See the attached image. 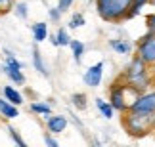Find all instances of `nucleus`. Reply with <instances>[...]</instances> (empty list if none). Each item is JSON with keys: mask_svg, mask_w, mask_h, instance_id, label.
<instances>
[{"mask_svg": "<svg viewBox=\"0 0 155 147\" xmlns=\"http://www.w3.org/2000/svg\"><path fill=\"white\" fill-rule=\"evenodd\" d=\"M71 4H73V0H59L58 8H59V11H67L71 8Z\"/></svg>", "mask_w": 155, "mask_h": 147, "instance_id": "obj_23", "label": "nucleus"}, {"mask_svg": "<svg viewBox=\"0 0 155 147\" xmlns=\"http://www.w3.org/2000/svg\"><path fill=\"white\" fill-rule=\"evenodd\" d=\"M146 25H147V29H150V33H155V11L146 17Z\"/></svg>", "mask_w": 155, "mask_h": 147, "instance_id": "obj_22", "label": "nucleus"}, {"mask_svg": "<svg viewBox=\"0 0 155 147\" xmlns=\"http://www.w3.org/2000/svg\"><path fill=\"white\" fill-rule=\"evenodd\" d=\"M109 46L115 52H119V54H128L130 52V46L127 42H123V40H109Z\"/></svg>", "mask_w": 155, "mask_h": 147, "instance_id": "obj_17", "label": "nucleus"}, {"mask_svg": "<svg viewBox=\"0 0 155 147\" xmlns=\"http://www.w3.org/2000/svg\"><path fill=\"white\" fill-rule=\"evenodd\" d=\"M124 88H127V84L113 88V92H111V99H109V103H111L113 111H128L130 101L127 99V96H124Z\"/></svg>", "mask_w": 155, "mask_h": 147, "instance_id": "obj_6", "label": "nucleus"}, {"mask_svg": "<svg viewBox=\"0 0 155 147\" xmlns=\"http://www.w3.org/2000/svg\"><path fill=\"white\" fill-rule=\"evenodd\" d=\"M71 101H73L75 103V107H79V109H84L86 107V96H84V94H75V96L73 97H71Z\"/></svg>", "mask_w": 155, "mask_h": 147, "instance_id": "obj_19", "label": "nucleus"}, {"mask_svg": "<svg viewBox=\"0 0 155 147\" xmlns=\"http://www.w3.org/2000/svg\"><path fill=\"white\" fill-rule=\"evenodd\" d=\"M10 6H12V0H0V11H8Z\"/></svg>", "mask_w": 155, "mask_h": 147, "instance_id": "obj_25", "label": "nucleus"}, {"mask_svg": "<svg viewBox=\"0 0 155 147\" xmlns=\"http://www.w3.org/2000/svg\"><path fill=\"white\" fill-rule=\"evenodd\" d=\"M146 63L140 59V57H136V59H132V63L128 65V71H127V78L132 86H136L140 90V88L146 86Z\"/></svg>", "mask_w": 155, "mask_h": 147, "instance_id": "obj_4", "label": "nucleus"}, {"mask_svg": "<svg viewBox=\"0 0 155 147\" xmlns=\"http://www.w3.org/2000/svg\"><path fill=\"white\" fill-rule=\"evenodd\" d=\"M136 54L146 65H155V33H147V37L140 40Z\"/></svg>", "mask_w": 155, "mask_h": 147, "instance_id": "obj_3", "label": "nucleus"}, {"mask_svg": "<svg viewBox=\"0 0 155 147\" xmlns=\"http://www.w3.org/2000/svg\"><path fill=\"white\" fill-rule=\"evenodd\" d=\"M147 2H150V0H132V6H130V10L127 11L124 19H130V17H134L142 8H144V4H147Z\"/></svg>", "mask_w": 155, "mask_h": 147, "instance_id": "obj_16", "label": "nucleus"}, {"mask_svg": "<svg viewBox=\"0 0 155 147\" xmlns=\"http://www.w3.org/2000/svg\"><path fill=\"white\" fill-rule=\"evenodd\" d=\"M0 113H2L4 117H8V119H15V117L19 115V111H17V107L12 101L0 97Z\"/></svg>", "mask_w": 155, "mask_h": 147, "instance_id": "obj_10", "label": "nucleus"}, {"mask_svg": "<svg viewBox=\"0 0 155 147\" xmlns=\"http://www.w3.org/2000/svg\"><path fill=\"white\" fill-rule=\"evenodd\" d=\"M33 61H35V67H37V69H38V71L42 73L44 76L48 75V71H46V67H44V63H42V57H40L38 48H35V50H33Z\"/></svg>", "mask_w": 155, "mask_h": 147, "instance_id": "obj_18", "label": "nucleus"}, {"mask_svg": "<svg viewBox=\"0 0 155 147\" xmlns=\"http://www.w3.org/2000/svg\"><path fill=\"white\" fill-rule=\"evenodd\" d=\"M130 6H132V0H98V11L105 21L124 19Z\"/></svg>", "mask_w": 155, "mask_h": 147, "instance_id": "obj_2", "label": "nucleus"}, {"mask_svg": "<svg viewBox=\"0 0 155 147\" xmlns=\"http://www.w3.org/2000/svg\"><path fill=\"white\" fill-rule=\"evenodd\" d=\"M31 109L35 113H40V115H50V105H44V103H33Z\"/></svg>", "mask_w": 155, "mask_h": 147, "instance_id": "obj_21", "label": "nucleus"}, {"mask_svg": "<svg viewBox=\"0 0 155 147\" xmlns=\"http://www.w3.org/2000/svg\"><path fill=\"white\" fill-rule=\"evenodd\" d=\"M69 46H71V50H73L75 61H77V63H81V57H82V54H84V44L79 42V40H71Z\"/></svg>", "mask_w": 155, "mask_h": 147, "instance_id": "obj_15", "label": "nucleus"}, {"mask_svg": "<svg viewBox=\"0 0 155 147\" xmlns=\"http://www.w3.org/2000/svg\"><path fill=\"white\" fill-rule=\"evenodd\" d=\"M4 96H6V99H8V101H12L14 105L23 103V96L15 90V88H12V86H4Z\"/></svg>", "mask_w": 155, "mask_h": 147, "instance_id": "obj_11", "label": "nucleus"}, {"mask_svg": "<svg viewBox=\"0 0 155 147\" xmlns=\"http://www.w3.org/2000/svg\"><path fill=\"white\" fill-rule=\"evenodd\" d=\"M10 134H12V138H14V142L17 143V145H21V147H25V142H23V139L19 138V134H17L14 128H10Z\"/></svg>", "mask_w": 155, "mask_h": 147, "instance_id": "obj_24", "label": "nucleus"}, {"mask_svg": "<svg viewBox=\"0 0 155 147\" xmlns=\"http://www.w3.org/2000/svg\"><path fill=\"white\" fill-rule=\"evenodd\" d=\"M17 14H19L21 17H27V6L25 4H19V6H17Z\"/></svg>", "mask_w": 155, "mask_h": 147, "instance_id": "obj_26", "label": "nucleus"}, {"mask_svg": "<svg viewBox=\"0 0 155 147\" xmlns=\"http://www.w3.org/2000/svg\"><path fill=\"white\" fill-rule=\"evenodd\" d=\"M69 42H71V38H69V34H67L65 29H59L58 34L52 37V44L54 46H69Z\"/></svg>", "mask_w": 155, "mask_h": 147, "instance_id": "obj_13", "label": "nucleus"}, {"mask_svg": "<svg viewBox=\"0 0 155 147\" xmlns=\"http://www.w3.org/2000/svg\"><path fill=\"white\" fill-rule=\"evenodd\" d=\"M123 124H124L128 134H132V136H144V134H147V130L155 124V115L136 113V111L128 109L127 117L123 119Z\"/></svg>", "mask_w": 155, "mask_h": 147, "instance_id": "obj_1", "label": "nucleus"}, {"mask_svg": "<svg viewBox=\"0 0 155 147\" xmlns=\"http://www.w3.org/2000/svg\"><path fill=\"white\" fill-rule=\"evenodd\" d=\"M150 2H151V4H153V6H155V0H150Z\"/></svg>", "mask_w": 155, "mask_h": 147, "instance_id": "obj_29", "label": "nucleus"}, {"mask_svg": "<svg viewBox=\"0 0 155 147\" xmlns=\"http://www.w3.org/2000/svg\"><path fill=\"white\" fill-rule=\"evenodd\" d=\"M102 76H104V61H98L96 65H92V67L86 71L84 82H86L90 88H96V86H100V82H102Z\"/></svg>", "mask_w": 155, "mask_h": 147, "instance_id": "obj_8", "label": "nucleus"}, {"mask_svg": "<svg viewBox=\"0 0 155 147\" xmlns=\"http://www.w3.org/2000/svg\"><path fill=\"white\" fill-rule=\"evenodd\" d=\"M130 111H136V113H147V115H155V92L150 94H142L130 103Z\"/></svg>", "mask_w": 155, "mask_h": 147, "instance_id": "obj_5", "label": "nucleus"}, {"mask_svg": "<svg viewBox=\"0 0 155 147\" xmlns=\"http://www.w3.org/2000/svg\"><path fill=\"white\" fill-rule=\"evenodd\" d=\"M59 14H61V11H59V8H54V10L50 11V17H52V19H59Z\"/></svg>", "mask_w": 155, "mask_h": 147, "instance_id": "obj_27", "label": "nucleus"}, {"mask_svg": "<svg viewBox=\"0 0 155 147\" xmlns=\"http://www.w3.org/2000/svg\"><path fill=\"white\" fill-rule=\"evenodd\" d=\"M46 143H48L50 147H58V142H56V139H52L50 136H46Z\"/></svg>", "mask_w": 155, "mask_h": 147, "instance_id": "obj_28", "label": "nucleus"}, {"mask_svg": "<svg viewBox=\"0 0 155 147\" xmlns=\"http://www.w3.org/2000/svg\"><path fill=\"white\" fill-rule=\"evenodd\" d=\"M6 75L14 82H17V84H23V82H25V76L21 73V63L12 54H8V57H6Z\"/></svg>", "mask_w": 155, "mask_h": 147, "instance_id": "obj_7", "label": "nucleus"}, {"mask_svg": "<svg viewBox=\"0 0 155 147\" xmlns=\"http://www.w3.org/2000/svg\"><path fill=\"white\" fill-rule=\"evenodd\" d=\"M82 25H84V17L81 14H73V17H71V21H69V27L77 29V27H82Z\"/></svg>", "mask_w": 155, "mask_h": 147, "instance_id": "obj_20", "label": "nucleus"}, {"mask_svg": "<svg viewBox=\"0 0 155 147\" xmlns=\"http://www.w3.org/2000/svg\"><path fill=\"white\" fill-rule=\"evenodd\" d=\"M33 37H35V42L46 40V37H48V27H46V23H37V25H33Z\"/></svg>", "mask_w": 155, "mask_h": 147, "instance_id": "obj_12", "label": "nucleus"}, {"mask_svg": "<svg viewBox=\"0 0 155 147\" xmlns=\"http://www.w3.org/2000/svg\"><path fill=\"white\" fill-rule=\"evenodd\" d=\"M96 107L100 109V113H102L105 119H111V117H113V107H111L109 101H104L102 97H98L96 99Z\"/></svg>", "mask_w": 155, "mask_h": 147, "instance_id": "obj_14", "label": "nucleus"}, {"mask_svg": "<svg viewBox=\"0 0 155 147\" xmlns=\"http://www.w3.org/2000/svg\"><path fill=\"white\" fill-rule=\"evenodd\" d=\"M46 124H48V130L52 134H59L67 128V119H65V117H59V115L48 117V122H46Z\"/></svg>", "mask_w": 155, "mask_h": 147, "instance_id": "obj_9", "label": "nucleus"}]
</instances>
